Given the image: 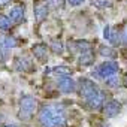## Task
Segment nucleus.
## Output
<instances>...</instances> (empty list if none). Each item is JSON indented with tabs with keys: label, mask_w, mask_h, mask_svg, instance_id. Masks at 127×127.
Masks as SVG:
<instances>
[{
	"label": "nucleus",
	"mask_w": 127,
	"mask_h": 127,
	"mask_svg": "<svg viewBox=\"0 0 127 127\" xmlns=\"http://www.w3.org/2000/svg\"><path fill=\"white\" fill-rule=\"evenodd\" d=\"M39 123L43 127H64L66 117L63 109L57 106H43L39 111Z\"/></svg>",
	"instance_id": "f257e3e1"
},
{
	"label": "nucleus",
	"mask_w": 127,
	"mask_h": 127,
	"mask_svg": "<svg viewBox=\"0 0 127 127\" xmlns=\"http://www.w3.org/2000/svg\"><path fill=\"white\" fill-rule=\"evenodd\" d=\"M37 109V100L32 96H23L20 99V111H18V118L29 121L32 120L33 114Z\"/></svg>",
	"instance_id": "f03ea898"
},
{
	"label": "nucleus",
	"mask_w": 127,
	"mask_h": 127,
	"mask_svg": "<svg viewBox=\"0 0 127 127\" xmlns=\"http://www.w3.org/2000/svg\"><path fill=\"white\" fill-rule=\"evenodd\" d=\"M118 72V63L117 61H112V60H108V61H103L102 64H99L93 72L91 75L96 78V79H108L109 76L112 75H117Z\"/></svg>",
	"instance_id": "7ed1b4c3"
},
{
	"label": "nucleus",
	"mask_w": 127,
	"mask_h": 127,
	"mask_svg": "<svg viewBox=\"0 0 127 127\" xmlns=\"http://www.w3.org/2000/svg\"><path fill=\"white\" fill-rule=\"evenodd\" d=\"M97 90H99L97 85H96L91 79H88V78H81V79H79V96H81V97L87 99V97H90L91 94H94Z\"/></svg>",
	"instance_id": "20e7f679"
},
{
	"label": "nucleus",
	"mask_w": 127,
	"mask_h": 127,
	"mask_svg": "<svg viewBox=\"0 0 127 127\" xmlns=\"http://www.w3.org/2000/svg\"><path fill=\"white\" fill-rule=\"evenodd\" d=\"M105 100H106V96H105V91H102V90H97L94 94H91L90 97L85 99L88 108H91V109H100V108H103Z\"/></svg>",
	"instance_id": "39448f33"
},
{
	"label": "nucleus",
	"mask_w": 127,
	"mask_h": 127,
	"mask_svg": "<svg viewBox=\"0 0 127 127\" xmlns=\"http://www.w3.org/2000/svg\"><path fill=\"white\" fill-rule=\"evenodd\" d=\"M57 87L61 93L69 94V93H73L76 90V81L72 79L70 76H60L57 81Z\"/></svg>",
	"instance_id": "423d86ee"
},
{
	"label": "nucleus",
	"mask_w": 127,
	"mask_h": 127,
	"mask_svg": "<svg viewBox=\"0 0 127 127\" xmlns=\"http://www.w3.org/2000/svg\"><path fill=\"white\" fill-rule=\"evenodd\" d=\"M120 111H121V103L117 102V100H109V102H106L103 105V112H105V115L108 118L117 117L120 114Z\"/></svg>",
	"instance_id": "0eeeda50"
},
{
	"label": "nucleus",
	"mask_w": 127,
	"mask_h": 127,
	"mask_svg": "<svg viewBox=\"0 0 127 127\" xmlns=\"http://www.w3.org/2000/svg\"><path fill=\"white\" fill-rule=\"evenodd\" d=\"M24 5L21 3H17L14 6H11L9 9V14H8V18L12 21V23H20L23 18H24Z\"/></svg>",
	"instance_id": "6e6552de"
},
{
	"label": "nucleus",
	"mask_w": 127,
	"mask_h": 127,
	"mask_svg": "<svg viewBox=\"0 0 127 127\" xmlns=\"http://www.w3.org/2000/svg\"><path fill=\"white\" fill-rule=\"evenodd\" d=\"M32 52H33L34 58H36L37 61H40V63H45V61L48 60V48H46V45H43V43H36V45H33V46H32Z\"/></svg>",
	"instance_id": "1a4fd4ad"
},
{
	"label": "nucleus",
	"mask_w": 127,
	"mask_h": 127,
	"mask_svg": "<svg viewBox=\"0 0 127 127\" xmlns=\"http://www.w3.org/2000/svg\"><path fill=\"white\" fill-rule=\"evenodd\" d=\"M48 11H49V8H48L46 3H43V2H37V3L34 5V12H33L34 20H36L37 23H42V21L48 17Z\"/></svg>",
	"instance_id": "9d476101"
},
{
	"label": "nucleus",
	"mask_w": 127,
	"mask_h": 127,
	"mask_svg": "<svg viewBox=\"0 0 127 127\" xmlns=\"http://www.w3.org/2000/svg\"><path fill=\"white\" fill-rule=\"evenodd\" d=\"M32 67V63L27 57H18L15 60V70L17 72H29Z\"/></svg>",
	"instance_id": "9b49d317"
},
{
	"label": "nucleus",
	"mask_w": 127,
	"mask_h": 127,
	"mask_svg": "<svg viewBox=\"0 0 127 127\" xmlns=\"http://www.w3.org/2000/svg\"><path fill=\"white\" fill-rule=\"evenodd\" d=\"M72 46H73V49H75L78 54H84V52L91 51V43L87 42V40H76V42L72 43Z\"/></svg>",
	"instance_id": "f8f14e48"
},
{
	"label": "nucleus",
	"mask_w": 127,
	"mask_h": 127,
	"mask_svg": "<svg viewBox=\"0 0 127 127\" xmlns=\"http://www.w3.org/2000/svg\"><path fill=\"white\" fill-rule=\"evenodd\" d=\"M0 46L5 48L6 51L11 52V49H14L17 46V40L12 36H5V37H0Z\"/></svg>",
	"instance_id": "ddd939ff"
},
{
	"label": "nucleus",
	"mask_w": 127,
	"mask_h": 127,
	"mask_svg": "<svg viewBox=\"0 0 127 127\" xmlns=\"http://www.w3.org/2000/svg\"><path fill=\"white\" fill-rule=\"evenodd\" d=\"M94 63V55H93V51H88V52H84V54H79V64L82 66H90Z\"/></svg>",
	"instance_id": "4468645a"
},
{
	"label": "nucleus",
	"mask_w": 127,
	"mask_h": 127,
	"mask_svg": "<svg viewBox=\"0 0 127 127\" xmlns=\"http://www.w3.org/2000/svg\"><path fill=\"white\" fill-rule=\"evenodd\" d=\"M51 72L54 75H57V76H69L72 73V69L67 67V66H55Z\"/></svg>",
	"instance_id": "2eb2a0df"
},
{
	"label": "nucleus",
	"mask_w": 127,
	"mask_h": 127,
	"mask_svg": "<svg viewBox=\"0 0 127 127\" xmlns=\"http://www.w3.org/2000/svg\"><path fill=\"white\" fill-rule=\"evenodd\" d=\"M49 48H51V51L54 54H58V55L63 54V51H64V48H63V42L58 40V39H52L51 43H49Z\"/></svg>",
	"instance_id": "dca6fc26"
},
{
	"label": "nucleus",
	"mask_w": 127,
	"mask_h": 127,
	"mask_svg": "<svg viewBox=\"0 0 127 127\" xmlns=\"http://www.w3.org/2000/svg\"><path fill=\"white\" fill-rule=\"evenodd\" d=\"M11 27H12V21H11V20H9L6 15L0 14V30H3V32H8Z\"/></svg>",
	"instance_id": "f3484780"
},
{
	"label": "nucleus",
	"mask_w": 127,
	"mask_h": 127,
	"mask_svg": "<svg viewBox=\"0 0 127 127\" xmlns=\"http://www.w3.org/2000/svg\"><path fill=\"white\" fill-rule=\"evenodd\" d=\"M105 81H106V85H108L109 88H118V87L121 85L120 78H118L117 75H112V76H109V78L105 79Z\"/></svg>",
	"instance_id": "a211bd4d"
},
{
	"label": "nucleus",
	"mask_w": 127,
	"mask_h": 127,
	"mask_svg": "<svg viewBox=\"0 0 127 127\" xmlns=\"http://www.w3.org/2000/svg\"><path fill=\"white\" fill-rule=\"evenodd\" d=\"M100 55L106 57V58H114L115 57V51L109 46H100Z\"/></svg>",
	"instance_id": "6ab92c4d"
},
{
	"label": "nucleus",
	"mask_w": 127,
	"mask_h": 127,
	"mask_svg": "<svg viewBox=\"0 0 127 127\" xmlns=\"http://www.w3.org/2000/svg\"><path fill=\"white\" fill-rule=\"evenodd\" d=\"M91 5L96 6V8H111L112 3L109 2V0H91Z\"/></svg>",
	"instance_id": "aec40b11"
},
{
	"label": "nucleus",
	"mask_w": 127,
	"mask_h": 127,
	"mask_svg": "<svg viewBox=\"0 0 127 127\" xmlns=\"http://www.w3.org/2000/svg\"><path fill=\"white\" fill-rule=\"evenodd\" d=\"M49 6L52 9H63V6H64V0H49Z\"/></svg>",
	"instance_id": "412c9836"
},
{
	"label": "nucleus",
	"mask_w": 127,
	"mask_h": 127,
	"mask_svg": "<svg viewBox=\"0 0 127 127\" xmlns=\"http://www.w3.org/2000/svg\"><path fill=\"white\" fill-rule=\"evenodd\" d=\"M103 37L111 42V27H109V26L105 27V30H103Z\"/></svg>",
	"instance_id": "4be33fe9"
},
{
	"label": "nucleus",
	"mask_w": 127,
	"mask_h": 127,
	"mask_svg": "<svg viewBox=\"0 0 127 127\" xmlns=\"http://www.w3.org/2000/svg\"><path fill=\"white\" fill-rule=\"evenodd\" d=\"M66 2L70 5V6H79V5H82L85 0H66Z\"/></svg>",
	"instance_id": "5701e85b"
},
{
	"label": "nucleus",
	"mask_w": 127,
	"mask_h": 127,
	"mask_svg": "<svg viewBox=\"0 0 127 127\" xmlns=\"http://www.w3.org/2000/svg\"><path fill=\"white\" fill-rule=\"evenodd\" d=\"M9 3H11V0H0V8H3V6H6Z\"/></svg>",
	"instance_id": "b1692460"
},
{
	"label": "nucleus",
	"mask_w": 127,
	"mask_h": 127,
	"mask_svg": "<svg viewBox=\"0 0 127 127\" xmlns=\"http://www.w3.org/2000/svg\"><path fill=\"white\" fill-rule=\"evenodd\" d=\"M3 127H18V126H15V124H5Z\"/></svg>",
	"instance_id": "393cba45"
},
{
	"label": "nucleus",
	"mask_w": 127,
	"mask_h": 127,
	"mask_svg": "<svg viewBox=\"0 0 127 127\" xmlns=\"http://www.w3.org/2000/svg\"><path fill=\"white\" fill-rule=\"evenodd\" d=\"M124 84H126V85H127V75H126V76H124Z\"/></svg>",
	"instance_id": "a878e982"
},
{
	"label": "nucleus",
	"mask_w": 127,
	"mask_h": 127,
	"mask_svg": "<svg viewBox=\"0 0 127 127\" xmlns=\"http://www.w3.org/2000/svg\"><path fill=\"white\" fill-rule=\"evenodd\" d=\"M2 118H3V117H2V114H0V123H2Z\"/></svg>",
	"instance_id": "bb28decb"
}]
</instances>
